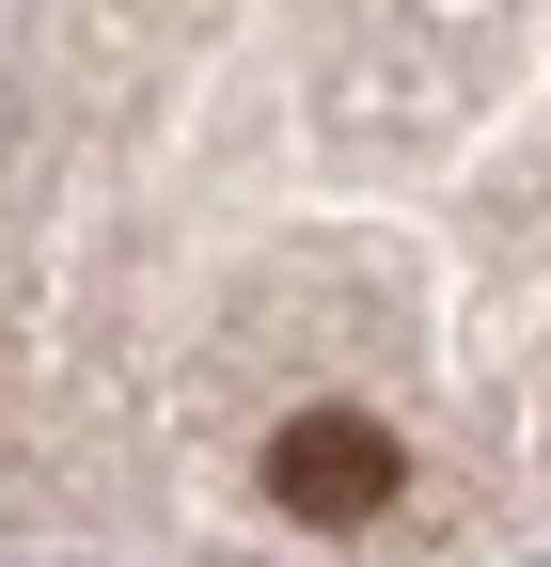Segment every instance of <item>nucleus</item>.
<instances>
[{
	"mask_svg": "<svg viewBox=\"0 0 551 567\" xmlns=\"http://www.w3.org/2000/svg\"><path fill=\"white\" fill-rule=\"evenodd\" d=\"M394 488H409V457H394V425H378V410H300L284 442H268V505L315 520V536H363Z\"/></svg>",
	"mask_w": 551,
	"mask_h": 567,
	"instance_id": "nucleus-1",
	"label": "nucleus"
}]
</instances>
